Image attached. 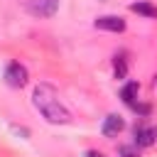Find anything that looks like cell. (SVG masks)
I'll return each mask as SVG.
<instances>
[{"label": "cell", "mask_w": 157, "mask_h": 157, "mask_svg": "<svg viewBox=\"0 0 157 157\" xmlns=\"http://www.w3.org/2000/svg\"><path fill=\"white\" fill-rule=\"evenodd\" d=\"M32 103H34V108L42 113V118H44L47 123H52V125H66V123H71V113H69V108L59 101V93H56L54 86H49V83H37L34 91H32Z\"/></svg>", "instance_id": "6da1fadb"}, {"label": "cell", "mask_w": 157, "mask_h": 157, "mask_svg": "<svg viewBox=\"0 0 157 157\" xmlns=\"http://www.w3.org/2000/svg\"><path fill=\"white\" fill-rule=\"evenodd\" d=\"M29 81V74H27V66L20 64V61H10L7 69H5V83L10 88H25Z\"/></svg>", "instance_id": "7a4b0ae2"}, {"label": "cell", "mask_w": 157, "mask_h": 157, "mask_svg": "<svg viewBox=\"0 0 157 157\" xmlns=\"http://www.w3.org/2000/svg\"><path fill=\"white\" fill-rule=\"evenodd\" d=\"M25 10L32 17H54L59 10V0H27Z\"/></svg>", "instance_id": "3957f363"}, {"label": "cell", "mask_w": 157, "mask_h": 157, "mask_svg": "<svg viewBox=\"0 0 157 157\" xmlns=\"http://www.w3.org/2000/svg\"><path fill=\"white\" fill-rule=\"evenodd\" d=\"M132 135H135L132 140H135V145H137V147H150V145H155V142H157V128H155V125L135 123Z\"/></svg>", "instance_id": "277c9868"}, {"label": "cell", "mask_w": 157, "mask_h": 157, "mask_svg": "<svg viewBox=\"0 0 157 157\" xmlns=\"http://www.w3.org/2000/svg\"><path fill=\"white\" fill-rule=\"evenodd\" d=\"M123 130H125V120H123V115H118V113H108V115L103 118V123H101V132H103L105 137H118Z\"/></svg>", "instance_id": "5b68a950"}, {"label": "cell", "mask_w": 157, "mask_h": 157, "mask_svg": "<svg viewBox=\"0 0 157 157\" xmlns=\"http://www.w3.org/2000/svg\"><path fill=\"white\" fill-rule=\"evenodd\" d=\"M93 27L103 29V32H125V20L118 15H101V17H96Z\"/></svg>", "instance_id": "8992f818"}, {"label": "cell", "mask_w": 157, "mask_h": 157, "mask_svg": "<svg viewBox=\"0 0 157 157\" xmlns=\"http://www.w3.org/2000/svg\"><path fill=\"white\" fill-rule=\"evenodd\" d=\"M130 12H137L142 17H157V5L147 2V0H137V2H130Z\"/></svg>", "instance_id": "52a82bcc"}, {"label": "cell", "mask_w": 157, "mask_h": 157, "mask_svg": "<svg viewBox=\"0 0 157 157\" xmlns=\"http://www.w3.org/2000/svg\"><path fill=\"white\" fill-rule=\"evenodd\" d=\"M137 93H140V83H137V81H128V83L120 88V98H123L125 105H132L135 98H137Z\"/></svg>", "instance_id": "ba28073f"}, {"label": "cell", "mask_w": 157, "mask_h": 157, "mask_svg": "<svg viewBox=\"0 0 157 157\" xmlns=\"http://www.w3.org/2000/svg\"><path fill=\"white\" fill-rule=\"evenodd\" d=\"M113 74H115V78H125L128 76V61H125L123 54L113 56Z\"/></svg>", "instance_id": "9c48e42d"}, {"label": "cell", "mask_w": 157, "mask_h": 157, "mask_svg": "<svg viewBox=\"0 0 157 157\" xmlns=\"http://www.w3.org/2000/svg\"><path fill=\"white\" fill-rule=\"evenodd\" d=\"M130 108H132L140 118H147V115H150V110H152V108H150V103H140V101H135Z\"/></svg>", "instance_id": "30bf717a"}, {"label": "cell", "mask_w": 157, "mask_h": 157, "mask_svg": "<svg viewBox=\"0 0 157 157\" xmlns=\"http://www.w3.org/2000/svg\"><path fill=\"white\" fill-rule=\"evenodd\" d=\"M118 157H140V147L137 145H125V147H120Z\"/></svg>", "instance_id": "8fae6325"}, {"label": "cell", "mask_w": 157, "mask_h": 157, "mask_svg": "<svg viewBox=\"0 0 157 157\" xmlns=\"http://www.w3.org/2000/svg\"><path fill=\"white\" fill-rule=\"evenodd\" d=\"M86 157H103V155H101L98 150H88V152H86Z\"/></svg>", "instance_id": "7c38bea8"}]
</instances>
